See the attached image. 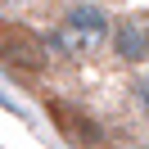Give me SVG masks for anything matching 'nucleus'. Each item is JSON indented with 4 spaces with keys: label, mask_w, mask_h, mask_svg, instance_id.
Masks as SVG:
<instances>
[{
    "label": "nucleus",
    "mask_w": 149,
    "mask_h": 149,
    "mask_svg": "<svg viewBox=\"0 0 149 149\" xmlns=\"http://www.w3.org/2000/svg\"><path fill=\"white\" fill-rule=\"evenodd\" d=\"M113 32V9L100 5V0H72L63 5L54 32H50V50L68 59H91L100 45H109Z\"/></svg>",
    "instance_id": "f257e3e1"
},
{
    "label": "nucleus",
    "mask_w": 149,
    "mask_h": 149,
    "mask_svg": "<svg viewBox=\"0 0 149 149\" xmlns=\"http://www.w3.org/2000/svg\"><path fill=\"white\" fill-rule=\"evenodd\" d=\"M50 41L32 32L27 23H5L0 27V68H9L18 77H41L50 68Z\"/></svg>",
    "instance_id": "f03ea898"
},
{
    "label": "nucleus",
    "mask_w": 149,
    "mask_h": 149,
    "mask_svg": "<svg viewBox=\"0 0 149 149\" xmlns=\"http://www.w3.org/2000/svg\"><path fill=\"white\" fill-rule=\"evenodd\" d=\"M41 104H45L50 127L59 131V140H63L68 149H100L104 145V127H100V118H95L91 109L63 100V95H45Z\"/></svg>",
    "instance_id": "7ed1b4c3"
},
{
    "label": "nucleus",
    "mask_w": 149,
    "mask_h": 149,
    "mask_svg": "<svg viewBox=\"0 0 149 149\" xmlns=\"http://www.w3.org/2000/svg\"><path fill=\"white\" fill-rule=\"evenodd\" d=\"M109 54L127 68H145L149 63V9H131L113 18L109 32Z\"/></svg>",
    "instance_id": "20e7f679"
},
{
    "label": "nucleus",
    "mask_w": 149,
    "mask_h": 149,
    "mask_svg": "<svg viewBox=\"0 0 149 149\" xmlns=\"http://www.w3.org/2000/svg\"><path fill=\"white\" fill-rule=\"evenodd\" d=\"M136 109H140V113L149 118V72H145V77L136 81Z\"/></svg>",
    "instance_id": "39448f33"
},
{
    "label": "nucleus",
    "mask_w": 149,
    "mask_h": 149,
    "mask_svg": "<svg viewBox=\"0 0 149 149\" xmlns=\"http://www.w3.org/2000/svg\"><path fill=\"white\" fill-rule=\"evenodd\" d=\"M0 5H5L9 14H18V9H27V5H36V0H0Z\"/></svg>",
    "instance_id": "423d86ee"
}]
</instances>
